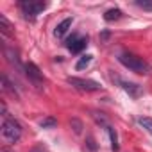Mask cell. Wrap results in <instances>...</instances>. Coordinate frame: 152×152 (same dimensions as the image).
Listing matches in <instances>:
<instances>
[{
    "label": "cell",
    "mask_w": 152,
    "mask_h": 152,
    "mask_svg": "<svg viewBox=\"0 0 152 152\" xmlns=\"http://www.w3.org/2000/svg\"><path fill=\"white\" fill-rule=\"evenodd\" d=\"M118 61L125 66V68H129L131 72H134V73H148L150 72V66H148V63L147 61H143L141 57H138V56H134V54H129V52H124V54H120L118 56Z\"/></svg>",
    "instance_id": "cell-1"
},
{
    "label": "cell",
    "mask_w": 152,
    "mask_h": 152,
    "mask_svg": "<svg viewBox=\"0 0 152 152\" xmlns=\"http://www.w3.org/2000/svg\"><path fill=\"white\" fill-rule=\"evenodd\" d=\"M2 136H4L6 141L16 143V141L22 138V125H20L15 118L6 116V120L2 122Z\"/></svg>",
    "instance_id": "cell-2"
},
{
    "label": "cell",
    "mask_w": 152,
    "mask_h": 152,
    "mask_svg": "<svg viewBox=\"0 0 152 152\" xmlns=\"http://www.w3.org/2000/svg\"><path fill=\"white\" fill-rule=\"evenodd\" d=\"M18 6H20L22 13L25 15V18H31V20H34L47 7V4L45 2H39V0H22Z\"/></svg>",
    "instance_id": "cell-3"
},
{
    "label": "cell",
    "mask_w": 152,
    "mask_h": 152,
    "mask_svg": "<svg viewBox=\"0 0 152 152\" xmlns=\"http://www.w3.org/2000/svg\"><path fill=\"white\" fill-rule=\"evenodd\" d=\"M68 84H72L75 90L79 91H86V93H91V91H99L100 90V84L91 81V79H83V77H68Z\"/></svg>",
    "instance_id": "cell-4"
},
{
    "label": "cell",
    "mask_w": 152,
    "mask_h": 152,
    "mask_svg": "<svg viewBox=\"0 0 152 152\" xmlns=\"http://www.w3.org/2000/svg\"><path fill=\"white\" fill-rule=\"evenodd\" d=\"M25 75L29 77V81L36 86V88H41L43 86V73H41V70L34 64V63H27L25 64Z\"/></svg>",
    "instance_id": "cell-5"
},
{
    "label": "cell",
    "mask_w": 152,
    "mask_h": 152,
    "mask_svg": "<svg viewBox=\"0 0 152 152\" xmlns=\"http://www.w3.org/2000/svg\"><path fill=\"white\" fill-rule=\"evenodd\" d=\"M86 45H88V38H84V36H72V38H68V41H66L68 50L73 52V54L81 52Z\"/></svg>",
    "instance_id": "cell-6"
},
{
    "label": "cell",
    "mask_w": 152,
    "mask_h": 152,
    "mask_svg": "<svg viewBox=\"0 0 152 152\" xmlns=\"http://www.w3.org/2000/svg\"><path fill=\"white\" fill-rule=\"evenodd\" d=\"M72 27V18H64L57 27H56V31H54V34L57 36V38H63L66 32H68V29Z\"/></svg>",
    "instance_id": "cell-7"
},
{
    "label": "cell",
    "mask_w": 152,
    "mask_h": 152,
    "mask_svg": "<svg viewBox=\"0 0 152 152\" xmlns=\"http://www.w3.org/2000/svg\"><path fill=\"white\" fill-rule=\"evenodd\" d=\"M122 88H124L131 97H134V99H138V97L141 95V88H140L138 84H134V83H124V81H122Z\"/></svg>",
    "instance_id": "cell-8"
},
{
    "label": "cell",
    "mask_w": 152,
    "mask_h": 152,
    "mask_svg": "<svg viewBox=\"0 0 152 152\" xmlns=\"http://www.w3.org/2000/svg\"><path fill=\"white\" fill-rule=\"evenodd\" d=\"M4 56L7 57V61H9L11 64H15L16 68H20V59H18V54H16L13 48H7V47H4Z\"/></svg>",
    "instance_id": "cell-9"
},
{
    "label": "cell",
    "mask_w": 152,
    "mask_h": 152,
    "mask_svg": "<svg viewBox=\"0 0 152 152\" xmlns=\"http://www.w3.org/2000/svg\"><path fill=\"white\" fill-rule=\"evenodd\" d=\"M120 18H122V11L120 9H109L104 15V20L106 22H115V20H120Z\"/></svg>",
    "instance_id": "cell-10"
},
{
    "label": "cell",
    "mask_w": 152,
    "mask_h": 152,
    "mask_svg": "<svg viewBox=\"0 0 152 152\" xmlns=\"http://www.w3.org/2000/svg\"><path fill=\"white\" fill-rule=\"evenodd\" d=\"M2 90H4V91H7V93H11L13 97H16V91H15L13 84L9 83V79H7V75H2Z\"/></svg>",
    "instance_id": "cell-11"
},
{
    "label": "cell",
    "mask_w": 152,
    "mask_h": 152,
    "mask_svg": "<svg viewBox=\"0 0 152 152\" xmlns=\"http://www.w3.org/2000/svg\"><path fill=\"white\" fill-rule=\"evenodd\" d=\"M0 29H2V32H4V34L11 36V23L7 22V18H6L4 15H0Z\"/></svg>",
    "instance_id": "cell-12"
},
{
    "label": "cell",
    "mask_w": 152,
    "mask_h": 152,
    "mask_svg": "<svg viewBox=\"0 0 152 152\" xmlns=\"http://www.w3.org/2000/svg\"><path fill=\"white\" fill-rule=\"evenodd\" d=\"M91 57L93 56H90V54H86V56H83L79 61H77V64H75V68H77V70H84L90 63H91Z\"/></svg>",
    "instance_id": "cell-13"
},
{
    "label": "cell",
    "mask_w": 152,
    "mask_h": 152,
    "mask_svg": "<svg viewBox=\"0 0 152 152\" xmlns=\"http://www.w3.org/2000/svg\"><path fill=\"white\" fill-rule=\"evenodd\" d=\"M138 124H140L147 132H150V134H152V118H148V116H141V118L138 120Z\"/></svg>",
    "instance_id": "cell-14"
},
{
    "label": "cell",
    "mask_w": 152,
    "mask_h": 152,
    "mask_svg": "<svg viewBox=\"0 0 152 152\" xmlns=\"http://www.w3.org/2000/svg\"><path fill=\"white\" fill-rule=\"evenodd\" d=\"M134 4L143 11H152V0H136Z\"/></svg>",
    "instance_id": "cell-15"
},
{
    "label": "cell",
    "mask_w": 152,
    "mask_h": 152,
    "mask_svg": "<svg viewBox=\"0 0 152 152\" xmlns=\"http://www.w3.org/2000/svg\"><path fill=\"white\" fill-rule=\"evenodd\" d=\"M107 132H109V138H111V147H113V150H118V140H116V132H115L111 127H107Z\"/></svg>",
    "instance_id": "cell-16"
},
{
    "label": "cell",
    "mask_w": 152,
    "mask_h": 152,
    "mask_svg": "<svg viewBox=\"0 0 152 152\" xmlns=\"http://www.w3.org/2000/svg\"><path fill=\"white\" fill-rule=\"evenodd\" d=\"M56 124H57V120H56V118H45V120L41 122V127H43V129H47V127H54Z\"/></svg>",
    "instance_id": "cell-17"
},
{
    "label": "cell",
    "mask_w": 152,
    "mask_h": 152,
    "mask_svg": "<svg viewBox=\"0 0 152 152\" xmlns=\"http://www.w3.org/2000/svg\"><path fill=\"white\" fill-rule=\"evenodd\" d=\"M2 152H11V150L9 148H2Z\"/></svg>",
    "instance_id": "cell-18"
}]
</instances>
